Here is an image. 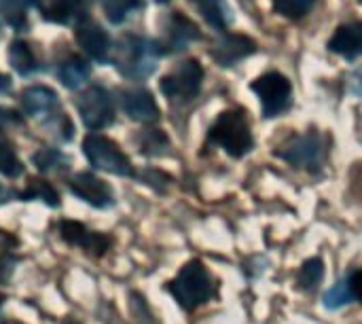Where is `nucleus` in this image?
<instances>
[{
    "label": "nucleus",
    "mask_w": 362,
    "mask_h": 324,
    "mask_svg": "<svg viewBox=\"0 0 362 324\" xmlns=\"http://www.w3.org/2000/svg\"><path fill=\"white\" fill-rule=\"evenodd\" d=\"M159 55H161V51H159V45L155 40L127 34L119 40L112 62L123 76L134 79V81H142L148 74H153Z\"/></svg>",
    "instance_id": "f257e3e1"
},
{
    "label": "nucleus",
    "mask_w": 362,
    "mask_h": 324,
    "mask_svg": "<svg viewBox=\"0 0 362 324\" xmlns=\"http://www.w3.org/2000/svg\"><path fill=\"white\" fill-rule=\"evenodd\" d=\"M172 297L178 301V306L187 312L204 306L216 295V284L210 272L199 261H189L180 274L168 284Z\"/></svg>",
    "instance_id": "f03ea898"
},
{
    "label": "nucleus",
    "mask_w": 362,
    "mask_h": 324,
    "mask_svg": "<svg viewBox=\"0 0 362 324\" xmlns=\"http://www.w3.org/2000/svg\"><path fill=\"white\" fill-rule=\"evenodd\" d=\"M208 140L221 146L227 155L240 159L252 149V132L244 110H225L218 115L214 125L210 127Z\"/></svg>",
    "instance_id": "7ed1b4c3"
},
{
    "label": "nucleus",
    "mask_w": 362,
    "mask_h": 324,
    "mask_svg": "<svg viewBox=\"0 0 362 324\" xmlns=\"http://www.w3.org/2000/svg\"><path fill=\"white\" fill-rule=\"evenodd\" d=\"M83 153L95 170H102L115 176H134V166L129 157L121 151L117 142H112L106 136L89 134L83 140Z\"/></svg>",
    "instance_id": "20e7f679"
},
{
    "label": "nucleus",
    "mask_w": 362,
    "mask_h": 324,
    "mask_svg": "<svg viewBox=\"0 0 362 324\" xmlns=\"http://www.w3.org/2000/svg\"><path fill=\"white\" fill-rule=\"evenodd\" d=\"M276 155L284 161H288L291 166L310 170V172H318L322 170L325 161H327V142L320 134L316 132H308L303 136H295L291 140H286Z\"/></svg>",
    "instance_id": "39448f33"
},
{
    "label": "nucleus",
    "mask_w": 362,
    "mask_h": 324,
    "mask_svg": "<svg viewBox=\"0 0 362 324\" xmlns=\"http://www.w3.org/2000/svg\"><path fill=\"white\" fill-rule=\"evenodd\" d=\"M252 91L259 96L263 115L267 119L286 112L293 104V87L291 81L280 72H265L252 83Z\"/></svg>",
    "instance_id": "423d86ee"
},
{
    "label": "nucleus",
    "mask_w": 362,
    "mask_h": 324,
    "mask_svg": "<svg viewBox=\"0 0 362 324\" xmlns=\"http://www.w3.org/2000/svg\"><path fill=\"white\" fill-rule=\"evenodd\" d=\"M204 83V68L197 59H185L170 74L161 79V91L165 98L176 102L193 100Z\"/></svg>",
    "instance_id": "0eeeda50"
},
{
    "label": "nucleus",
    "mask_w": 362,
    "mask_h": 324,
    "mask_svg": "<svg viewBox=\"0 0 362 324\" xmlns=\"http://www.w3.org/2000/svg\"><path fill=\"white\" fill-rule=\"evenodd\" d=\"M76 110L81 115V121L87 129H104L115 121V104L110 93L100 87L91 85L87 87L81 98L76 100Z\"/></svg>",
    "instance_id": "6e6552de"
},
{
    "label": "nucleus",
    "mask_w": 362,
    "mask_h": 324,
    "mask_svg": "<svg viewBox=\"0 0 362 324\" xmlns=\"http://www.w3.org/2000/svg\"><path fill=\"white\" fill-rule=\"evenodd\" d=\"M199 38H202V32L189 17H185L182 13H172L165 23V38L157 45L161 53H180L193 40H199Z\"/></svg>",
    "instance_id": "1a4fd4ad"
},
{
    "label": "nucleus",
    "mask_w": 362,
    "mask_h": 324,
    "mask_svg": "<svg viewBox=\"0 0 362 324\" xmlns=\"http://www.w3.org/2000/svg\"><path fill=\"white\" fill-rule=\"evenodd\" d=\"M70 191L87 202L93 208H108L115 204V195L108 183H104L102 178L89 174V172H78L70 178Z\"/></svg>",
    "instance_id": "9d476101"
},
{
    "label": "nucleus",
    "mask_w": 362,
    "mask_h": 324,
    "mask_svg": "<svg viewBox=\"0 0 362 324\" xmlns=\"http://www.w3.org/2000/svg\"><path fill=\"white\" fill-rule=\"evenodd\" d=\"M255 51H257V42L252 38L242 36V34H231V32L218 36V40L210 49V53L218 66H233L240 59L252 55Z\"/></svg>",
    "instance_id": "9b49d317"
},
{
    "label": "nucleus",
    "mask_w": 362,
    "mask_h": 324,
    "mask_svg": "<svg viewBox=\"0 0 362 324\" xmlns=\"http://www.w3.org/2000/svg\"><path fill=\"white\" fill-rule=\"evenodd\" d=\"M59 233L68 244L78 246V248L95 255V257H102L110 248V238H106L102 233H95V231H89L85 225H81L76 221H62L59 223Z\"/></svg>",
    "instance_id": "f8f14e48"
},
{
    "label": "nucleus",
    "mask_w": 362,
    "mask_h": 324,
    "mask_svg": "<svg viewBox=\"0 0 362 324\" xmlns=\"http://www.w3.org/2000/svg\"><path fill=\"white\" fill-rule=\"evenodd\" d=\"M121 106H123L125 115L134 121L153 123L159 119V106H157L153 93L142 87L125 89L121 93Z\"/></svg>",
    "instance_id": "ddd939ff"
},
{
    "label": "nucleus",
    "mask_w": 362,
    "mask_h": 324,
    "mask_svg": "<svg viewBox=\"0 0 362 324\" xmlns=\"http://www.w3.org/2000/svg\"><path fill=\"white\" fill-rule=\"evenodd\" d=\"M76 40L85 53H89L98 62H106L110 55V36L95 21H83L76 30Z\"/></svg>",
    "instance_id": "4468645a"
},
{
    "label": "nucleus",
    "mask_w": 362,
    "mask_h": 324,
    "mask_svg": "<svg viewBox=\"0 0 362 324\" xmlns=\"http://www.w3.org/2000/svg\"><path fill=\"white\" fill-rule=\"evenodd\" d=\"M329 49L348 59L362 55V21H348L339 25L329 40Z\"/></svg>",
    "instance_id": "2eb2a0df"
},
{
    "label": "nucleus",
    "mask_w": 362,
    "mask_h": 324,
    "mask_svg": "<svg viewBox=\"0 0 362 324\" xmlns=\"http://www.w3.org/2000/svg\"><path fill=\"white\" fill-rule=\"evenodd\" d=\"M21 106L30 117H51L57 110V93L45 85L25 87L21 93Z\"/></svg>",
    "instance_id": "dca6fc26"
},
{
    "label": "nucleus",
    "mask_w": 362,
    "mask_h": 324,
    "mask_svg": "<svg viewBox=\"0 0 362 324\" xmlns=\"http://www.w3.org/2000/svg\"><path fill=\"white\" fill-rule=\"evenodd\" d=\"M89 74H91V66H89L83 57H78V55H70V57L64 59V62L59 64V68H57V79H59L62 85L68 87V89L81 87V85L89 79Z\"/></svg>",
    "instance_id": "f3484780"
},
{
    "label": "nucleus",
    "mask_w": 362,
    "mask_h": 324,
    "mask_svg": "<svg viewBox=\"0 0 362 324\" xmlns=\"http://www.w3.org/2000/svg\"><path fill=\"white\" fill-rule=\"evenodd\" d=\"M197 11L202 13V17L216 30H225L231 21V8L225 0H193Z\"/></svg>",
    "instance_id": "a211bd4d"
},
{
    "label": "nucleus",
    "mask_w": 362,
    "mask_h": 324,
    "mask_svg": "<svg viewBox=\"0 0 362 324\" xmlns=\"http://www.w3.org/2000/svg\"><path fill=\"white\" fill-rule=\"evenodd\" d=\"M8 62L15 68L17 74L28 76L32 72H36V55L32 51V47L23 40H13L8 47Z\"/></svg>",
    "instance_id": "6ab92c4d"
},
{
    "label": "nucleus",
    "mask_w": 362,
    "mask_h": 324,
    "mask_svg": "<svg viewBox=\"0 0 362 324\" xmlns=\"http://www.w3.org/2000/svg\"><path fill=\"white\" fill-rule=\"evenodd\" d=\"M100 4H102L106 19L119 25L125 19H129L136 11H140L144 2L142 0H100Z\"/></svg>",
    "instance_id": "aec40b11"
},
{
    "label": "nucleus",
    "mask_w": 362,
    "mask_h": 324,
    "mask_svg": "<svg viewBox=\"0 0 362 324\" xmlns=\"http://www.w3.org/2000/svg\"><path fill=\"white\" fill-rule=\"evenodd\" d=\"M83 11V0H53L45 8V17L57 23H70Z\"/></svg>",
    "instance_id": "412c9836"
},
{
    "label": "nucleus",
    "mask_w": 362,
    "mask_h": 324,
    "mask_svg": "<svg viewBox=\"0 0 362 324\" xmlns=\"http://www.w3.org/2000/svg\"><path fill=\"white\" fill-rule=\"evenodd\" d=\"M21 197L23 199H42L47 206H51V208H57L59 206V195H57V191L49 185V183H45V180H40V178H32L30 183H28V187H25V191L21 193Z\"/></svg>",
    "instance_id": "4be33fe9"
},
{
    "label": "nucleus",
    "mask_w": 362,
    "mask_h": 324,
    "mask_svg": "<svg viewBox=\"0 0 362 324\" xmlns=\"http://www.w3.org/2000/svg\"><path fill=\"white\" fill-rule=\"evenodd\" d=\"M354 299V291H352V278H344L339 280L333 289L327 291L325 295V308L329 310H339L344 306H348Z\"/></svg>",
    "instance_id": "5701e85b"
},
{
    "label": "nucleus",
    "mask_w": 362,
    "mask_h": 324,
    "mask_svg": "<svg viewBox=\"0 0 362 324\" xmlns=\"http://www.w3.org/2000/svg\"><path fill=\"white\" fill-rule=\"evenodd\" d=\"M322 276H325V267H322V261L320 259H310L303 263V267L299 270L297 274V282L301 289L305 291H312L316 289L320 282H322Z\"/></svg>",
    "instance_id": "b1692460"
},
{
    "label": "nucleus",
    "mask_w": 362,
    "mask_h": 324,
    "mask_svg": "<svg viewBox=\"0 0 362 324\" xmlns=\"http://www.w3.org/2000/svg\"><path fill=\"white\" fill-rule=\"evenodd\" d=\"M38 6V0H6L4 2V15L11 25L15 28H25L28 23V8Z\"/></svg>",
    "instance_id": "393cba45"
},
{
    "label": "nucleus",
    "mask_w": 362,
    "mask_h": 324,
    "mask_svg": "<svg viewBox=\"0 0 362 324\" xmlns=\"http://www.w3.org/2000/svg\"><path fill=\"white\" fill-rule=\"evenodd\" d=\"M316 0H274V11L286 19H301L305 17Z\"/></svg>",
    "instance_id": "a878e982"
},
{
    "label": "nucleus",
    "mask_w": 362,
    "mask_h": 324,
    "mask_svg": "<svg viewBox=\"0 0 362 324\" xmlns=\"http://www.w3.org/2000/svg\"><path fill=\"white\" fill-rule=\"evenodd\" d=\"M23 172V166L8 144H0V174L15 178Z\"/></svg>",
    "instance_id": "bb28decb"
},
{
    "label": "nucleus",
    "mask_w": 362,
    "mask_h": 324,
    "mask_svg": "<svg viewBox=\"0 0 362 324\" xmlns=\"http://www.w3.org/2000/svg\"><path fill=\"white\" fill-rule=\"evenodd\" d=\"M62 153L55 151V149H42L34 155V163L40 172H49V170H55L59 163H62Z\"/></svg>",
    "instance_id": "cd10ccee"
},
{
    "label": "nucleus",
    "mask_w": 362,
    "mask_h": 324,
    "mask_svg": "<svg viewBox=\"0 0 362 324\" xmlns=\"http://www.w3.org/2000/svg\"><path fill=\"white\" fill-rule=\"evenodd\" d=\"M140 146H142V151H144L146 155H157V153H159L157 149L168 146V140H165V136H163V134H159L157 129H148V132L142 136Z\"/></svg>",
    "instance_id": "c85d7f7f"
},
{
    "label": "nucleus",
    "mask_w": 362,
    "mask_h": 324,
    "mask_svg": "<svg viewBox=\"0 0 362 324\" xmlns=\"http://www.w3.org/2000/svg\"><path fill=\"white\" fill-rule=\"evenodd\" d=\"M15 272V257L8 253H0V284H6Z\"/></svg>",
    "instance_id": "c756f323"
},
{
    "label": "nucleus",
    "mask_w": 362,
    "mask_h": 324,
    "mask_svg": "<svg viewBox=\"0 0 362 324\" xmlns=\"http://www.w3.org/2000/svg\"><path fill=\"white\" fill-rule=\"evenodd\" d=\"M13 123H21V119L17 117V112H13V110L0 106V132H4V129H6L8 125H13Z\"/></svg>",
    "instance_id": "7c9ffc66"
},
{
    "label": "nucleus",
    "mask_w": 362,
    "mask_h": 324,
    "mask_svg": "<svg viewBox=\"0 0 362 324\" xmlns=\"http://www.w3.org/2000/svg\"><path fill=\"white\" fill-rule=\"evenodd\" d=\"M352 278V291H354V299H358L362 303V270L361 272H354L350 274Z\"/></svg>",
    "instance_id": "2f4dec72"
},
{
    "label": "nucleus",
    "mask_w": 362,
    "mask_h": 324,
    "mask_svg": "<svg viewBox=\"0 0 362 324\" xmlns=\"http://www.w3.org/2000/svg\"><path fill=\"white\" fill-rule=\"evenodd\" d=\"M352 89H354L356 96H361L362 98V70L354 74V79H352Z\"/></svg>",
    "instance_id": "473e14b6"
},
{
    "label": "nucleus",
    "mask_w": 362,
    "mask_h": 324,
    "mask_svg": "<svg viewBox=\"0 0 362 324\" xmlns=\"http://www.w3.org/2000/svg\"><path fill=\"white\" fill-rule=\"evenodd\" d=\"M8 87H11V81H8V76L0 72V93H2V91H6Z\"/></svg>",
    "instance_id": "72a5a7b5"
},
{
    "label": "nucleus",
    "mask_w": 362,
    "mask_h": 324,
    "mask_svg": "<svg viewBox=\"0 0 362 324\" xmlns=\"http://www.w3.org/2000/svg\"><path fill=\"white\" fill-rule=\"evenodd\" d=\"M62 324H81V323H78L76 318H66V320H64Z\"/></svg>",
    "instance_id": "f704fd0d"
},
{
    "label": "nucleus",
    "mask_w": 362,
    "mask_h": 324,
    "mask_svg": "<svg viewBox=\"0 0 362 324\" xmlns=\"http://www.w3.org/2000/svg\"><path fill=\"white\" fill-rule=\"evenodd\" d=\"M159 4H165V2H170V0H157Z\"/></svg>",
    "instance_id": "c9c22d12"
},
{
    "label": "nucleus",
    "mask_w": 362,
    "mask_h": 324,
    "mask_svg": "<svg viewBox=\"0 0 362 324\" xmlns=\"http://www.w3.org/2000/svg\"><path fill=\"white\" fill-rule=\"evenodd\" d=\"M361 2H362V0H361Z\"/></svg>",
    "instance_id": "e433bc0d"
}]
</instances>
